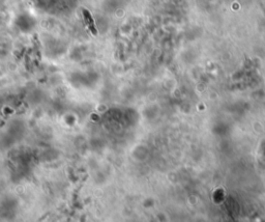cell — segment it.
Listing matches in <instances>:
<instances>
[{"label": "cell", "instance_id": "6da1fadb", "mask_svg": "<svg viewBox=\"0 0 265 222\" xmlns=\"http://www.w3.org/2000/svg\"><path fill=\"white\" fill-rule=\"evenodd\" d=\"M83 14H84V17H85V20H86L87 24H88V27L91 30V32L93 33V35H96V29H95V27H94L93 19H92L91 15L89 14V12L86 11V9H83Z\"/></svg>", "mask_w": 265, "mask_h": 222}]
</instances>
